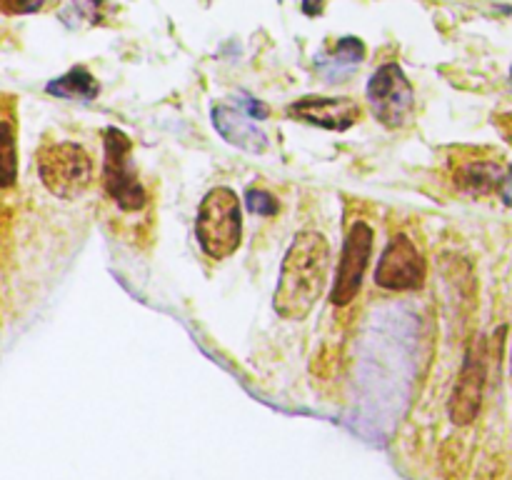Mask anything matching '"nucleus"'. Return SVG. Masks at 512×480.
I'll return each instance as SVG.
<instances>
[{"mask_svg": "<svg viewBox=\"0 0 512 480\" xmlns=\"http://www.w3.org/2000/svg\"><path fill=\"white\" fill-rule=\"evenodd\" d=\"M330 243L318 230H300L280 265L273 295L275 313L283 320H305L328 285Z\"/></svg>", "mask_w": 512, "mask_h": 480, "instance_id": "nucleus-1", "label": "nucleus"}, {"mask_svg": "<svg viewBox=\"0 0 512 480\" xmlns=\"http://www.w3.org/2000/svg\"><path fill=\"white\" fill-rule=\"evenodd\" d=\"M195 238L200 250L213 260H225L238 250L243 238V213L233 188L218 185L205 193L195 220Z\"/></svg>", "mask_w": 512, "mask_h": 480, "instance_id": "nucleus-2", "label": "nucleus"}, {"mask_svg": "<svg viewBox=\"0 0 512 480\" xmlns=\"http://www.w3.org/2000/svg\"><path fill=\"white\" fill-rule=\"evenodd\" d=\"M103 190L123 213H138L148 205V193L133 163V143L115 125L103 130Z\"/></svg>", "mask_w": 512, "mask_h": 480, "instance_id": "nucleus-3", "label": "nucleus"}, {"mask_svg": "<svg viewBox=\"0 0 512 480\" xmlns=\"http://www.w3.org/2000/svg\"><path fill=\"white\" fill-rule=\"evenodd\" d=\"M38 173L55 198L73 200L93 183V160L78 143H50L38 153Z\"/></svg>", "mask_w": 512, "mask_h": 480, "instance_id": "nucleus-4", "label": "nucleus"}, {"mask_svg": "<svg viewBox=\"0 0 512 480\" xmlns=\"http://www.w3.org/2000/svg\"><path fill=\"white\" fill-rule=\"evenodd\" d=\"M365 93H368L370 113L385 128H403L413 120L415 90L398 63L380 65Z\"/></svg>", "mask_w": 512, "mask_h": 480, "instance_id": "nucleus-5", "label": "nucleus"}, {"mask_svg": "<svg viewBox=\"0 0 512 480\" xmlns=\"http://www.w3.org/2000/svg\"><path fill=\"white\" fill-rule=\"evenodd\" d=\"M485 385H488V340L475 338L465 353L463 368H460L453 393H450V423L458 428H468L478 420L480 410H483Z\"/></svg>", "mask_w": 512, "mask_h": 480, "instance_id": "nucleus-6", "label": "nucleus"}, {"mask_svg": "<svg viewBox=\"0 0 512 480\" xmlns=\"http://www.w3.org/2000/svg\"><path fill=\"white\" fill-rule=\"evenodd\" d=\"M373 240V228L365 220H355L350 225L348 235H345L343 253H340L338 260V270H335L333 290H330V303L335 308L353 303L355 295L360 293V283H363L370 253H373Z\"/></svg>", "mask_w": 512, "mask_h": 480, "instance_id": "nucleus-7", "label": "nucleus"}, {"mask_svg": "<svg viewBox=\"0 0 512 480\" xmlns=\"http://www.w3.org/2000/svg\"><path fill=\"white\" fill-rule=\"evenodd\" d=\"M425 278H428V265L418 245L408 235H393L375 268V285L393 293H405V290L423 288Z\"/></svg>", "mask_w": 512, "mask_h": 480, "instance_id": "nucleus-8", "label": "nucleus"}, {"mask_svg": "<svg viewBox=\"0 0 512 480\" xmlns=\"http://www.w3.org/2000/svg\"><path fill=\"white\" fill-rule=\"evenodd\" d=\"M285 113L300 123L315 125V128L325 130H343L353 128L363 115L358 100L353 98H323V95H305V98L293 100L285 108Z\"/></svg>", "mask_w": 512, "mask_h": 480, "instance_id": "nucleus-9", "label": "nucleus"}, {"mask_svg": "<svg viewBox=\"0 0 512 480\" xmlns=\"http://www.w3.org/2000/svg\"><path fill=\"white\" fill-rule=\"evenodd\" d=\"M210 118H213V128L218 130L220 138L228 140L235 148L253 155H260L268 150V133L260 128L258 118H253L240 103H215L213 110H210Z\"/></svg>", "mask_w": 512, "mask_h": 480, "instance_id": "nucleus-10", "label": "nucleus"}, {"mask_svg": "<svg viewBox=\"0 0 512 480\" xmlns=\"http://www.w3.org/2000/svg\"><path fill=\"white\" fill-rule=\"evenodd\" d=\"M508 168L498 160H468L455 170V185L468 195H490L493 190L503 188L508 178Z\"/></svg>", "mask_w": 512, "mask_h": 480, "instance_id": "nucleus-11", "label": "nucleus"}, {"mask_svg": "<svg viewBox=\"0 0 512 480\" xmlns=\"http://www.w3.org/2000/svg\"><path fill=\"white\" fill-rule=\"evenodd\" d=\"M18 178L15 148V100L0 95V188H10Z\"/></svg>", "mask_w": 512, "mask_h": 480, "instance_id": "nucleus-12", "label": "nucleus"}, {"mask_svg": "<svg viewBox=\"0 0 512 480\" xmlns=\"http://www.w3.org/2000/svg\"><path fill=\"white\" fill-rule=\"evenodd\" d=\"M45 90H48L50 95H55V98L75 100V103H90V100H95L100 95V83L85 65H75V68H70L65 75L50 80V83L45 85Z\"/></svg>", "mask_w": 512, "mask_h": 480, "instance_id": "nucleus-13", "label": "nucleus"}, {"mask_svg": "<svg viewBox=\"0 0 512 480\" xmlns=\"http://www.w3.org/2000/svg\"><path fill=\"white\" fill-rule=\"evenodd\" d=\"M365 58V45L360 38H340L338 45L333 48V53L325 58V65H330V70H338V75L343 70H353L363 63Z\"/></svg>", "mask_w": 512, "mask_h": 480, "instance_id": "nucleus-14", "label": "nucleus"}, {"mask_svg": "<svg viewBox=\"0 0 512 480\" xmlns=\"http://www.w3.org/2000/svg\"><path fill=\"white\" fill-rule=\"evenodd\" d=\"M100 5H103V0H65L60 18L68 28H78L83 23L95 25L100 20Z\"/></svg>", "mask_w": 512, "mask_h": 480, "instance_id": "nucleus-15", "label": "nucleus"}, {"mask_svg": "<svg viewBox=\"0 0 512 480\" xmlns=\"http://www.w3.org/2000/svg\"><path fill=\"white\" fill-rule=\"evenodd\" d=\"M245 205L253 215H263V218H273L275 213L280 210L278 198L273 193L263 188H248L245 190Z\"/></svg>", "mask_w": 512, "mask_h": 480, "instance_id": "nucleus-16", "label": "nucleus"}, {"mask_svg": "<svg viewBox=\"0 0 512 480\" xmlns=\"http://www.w3.org/2000/svg\"><path fill=\"white\" fill-rule=\"evenodd\" d=\"M45 0H0V10L5 15H25L43 8Z\"/></svg>", "mask_w": 512, "mask_h": 480, "instance_id": "nucleus-17", "label": "nucleus"}, {"mask_svg": "<svg viewBox=\"0 0 512 480\" xmlns=\"http://www.w3.org/2000/svg\"><path fill=\"white\" fill-rule=\"evenodd\" d=\"M495 125H498L500 135H503L505 140H510L512 143V113H503L495 118Z\"/></svg>", "mask_w": 512, "mask_h": 480, "instance_id": "nucleus-18", "label": "nucleus"}, {"mask_svg": "<svg viewBox=\"0 0 512 480\" xmlns=\"http://www.w3.org/2000/svg\"><path fill=\"white\" fill-rule=\"evenodd\" d=\"M325 3H328V0H303V13L308 15V18H318L325 10Z\"/></svg>", "mask_w": 512, "mask_h": 480, "instance_id": "nucleus-19", "label": "nucleus"}, {"mask_svg": "<svg viewBox=\"0 0 512 480\" xmlns=\"http://www.w3.org/2000/svg\"><path fill=\"white\" fill-rule=\"evenodd\" d=\"M500 193H503V200H505V205H510V208H512V173L508 175V178H505V183H503V190H500Z\"/></svg>", "mask_w": 512, "mask_h": 480, "instance_id": "nucleus-20", "label": "nucleus"}]
</instances>
